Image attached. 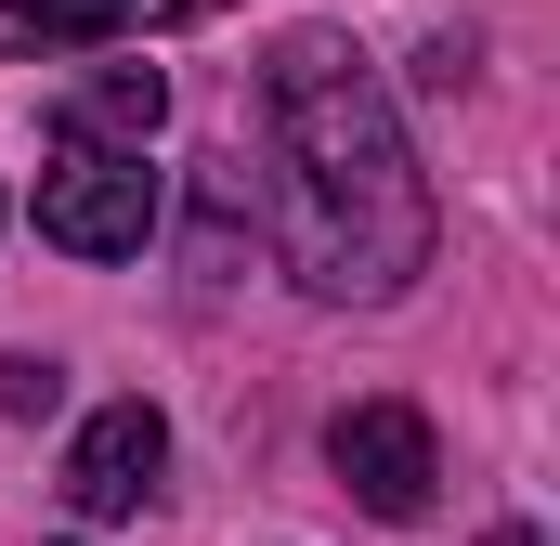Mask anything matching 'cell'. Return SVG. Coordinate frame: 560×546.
<instances>
[{
  "mask_svg": "<svg viewBox=\"0 0 560 546\" xmlns=\"http://www.w3.org/2000/svg\"><path fill=\"white\" fill-rule=\"evenodd\" d=\"M261 156H275V222L313 299H392L430 261V182L352 39L300 26L261 66Z\"/></svg>",
  "mask_w": 560,
  "mask_h": 546,
  "instance_id": "1",
  "label": "cell"
},
{
  "mask_svg": "<svg viewBox=\"0 0 560 546\" xmlns=\"http://www.w3.org/2000/svg\"><path fill=\"white\" fill-rule=\"evenodd\" d=\"M39 235H52L66 261H131L143 235H156V169L118 156V143H52V169H39Z\"/></svg>",
  "mask_w": 560,
  "mask_h": 546,
  "instance_id": "2",
  "label": "cell"
},
{
  "mask_svg": "<svg viewBox=\"0 0 560 546\" xmlns=\"http://www.w3.org/2000/svg\"><path fill=\"white\" fill-rule=\"evenodd\" d=\"M326 468L352 482V508H365V521H418L430 482H443V455H430V416H418V404H339Z\"/></svg>",
  "mask_w": 560,
  "mask_h": 546,
  "instance_id": "3",
  "label": "cell"
},
{
  "mask_svg": "<svg viewBox=\"0 0 560 546\" xmlns=\"http://www.w3.org/2000/svg\"><path fill=\"white\" fill-rule=\"evenodd\" d=\"M156 468H170V416L156 404H105L66 442V508L79 521H131L143 495H156Z\"/></svg>",
  "mask_w": 560,
  "mask_h": 546,
  "instance_id": "4",
  "label": "cell"
},
{
  "mask_svg": "<svg viewBox=\"0 0 560 546\" xmlns=\"http://www.w3.org/2000/svg\"><path fill=\"white\" fill-rule=\"evenodd\" d=\"M156 118H170V79H156V66H105V79L66 92V143H118V156H143Z\"/></svg>",
  "mask_w": 560,
  "mask_h": 546,
  "instance_id": "5",
  "label": "cell"
},
{
  "mask_svg": "<svg viewBox=\"0 0 560 546\" xmlns=\"http://www.w3.org/2000/svg\"><path fill=\"white\" fill-rule=\"evenodd\" d=\"M143 0H13V26L26 39H118Z\"/></svg>",
  "mask_w": 560,
  "mask_h": 546,
  "instance_id": "6",
  "label": "cell"
},
{
  "mask_svg": "<svg viewBox=\"0 0 560 546\" xmlns=\"http://www.w3.org/2000/svg\"><path fill=\"white\" fill-rule=\"evenodd\" d=\"M52 391H66V378H52L39 352H0V416H52Z\"/></svg>",
  "mask_w": 560,
  "mask_h": 546,
  "instance_id": "7",
  "label": "cell"
},
{
  "mask_svg": "<svg viewBox=\"0 0 560 546\" xmlns=\"http://www.w3.org/2000/svg\"><path fill=\"white\" fill-rule=\"evenodd\" d=\"M183 13H235V0H183Z\"/></svg>",
  "mask_w": 560,
  "mask_h": 546,
  "instance_id": "8",
  "label": "cell"
}]
</instances>
